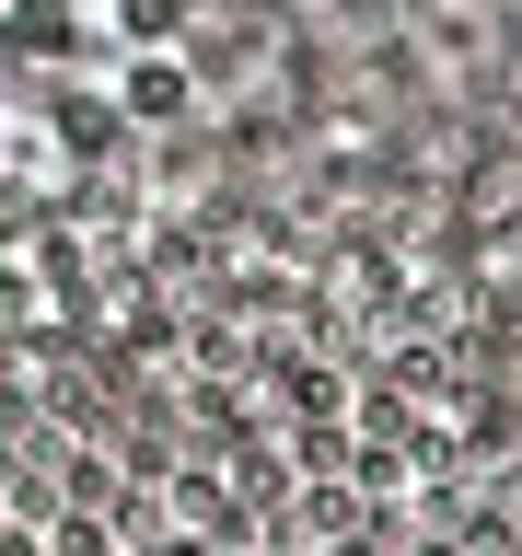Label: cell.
I'll return each mask as SVG.
<instances>
[{
  "mask_svg": "<svg viewBox=\"0 0 522 556\" xmlns=\"http://www.w3.org/2000/svg\"><path fill=\"white\" fill-rule=\"evenodd\" d=\"M116 116H128V128H186V116H198L186 47H116Z\"/></svg>",
  "mask_w": 522,
  "mask_h": 556,
  "instance_id": "cell-1",
  "label": "cell"
},
{
  "mask_svg": "<svg viewBox=\"0 0 522 556\" xmlns=\"http://www.w3.org/2000/svg\"><path fill=\"white\" fill-rule=\"evenodd\" d=\"M0 35H12L24 59H82L104 24H94V0H12V12H0Z\"/></svg>",
  "mask_w": 522,
  "mask_h": 556,
  "instance_id": "cell-2",
  "label": "cell"
}]
</instances>
